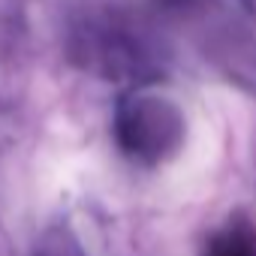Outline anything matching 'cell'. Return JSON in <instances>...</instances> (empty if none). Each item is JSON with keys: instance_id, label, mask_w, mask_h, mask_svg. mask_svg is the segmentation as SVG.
<instances>
[{"instance_id": "1", "label": "cell", "mask_w": 256, "mask_h": 256, "mask_svg": "<svg viewBox=\"0 0 256 256\" xmlns=\"http://www.w3.org/2000/svg\"><path fill=\"white\" fill-rule=\"evenodd\" d=\"M202 256H256V229L244 220H235L208 238Z\"/></svg>"}]
</instances>
